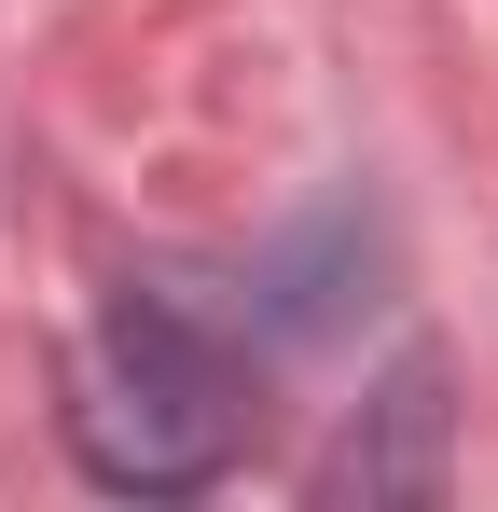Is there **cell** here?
<instances>
[{
	"mask_svg": "<svg viewBox=\"0 0 498 512\" xmlns=\"http://www.w3.org/2000/svg\"><path fill=\"white\" fill-rule=\"evenodd\" d=\"M319 485L332 499H429V485H443V360H402V374H388L374 429L332 443Z\"/></svg>",
	"mask_w": 498,
	"mask_h": 512,
	"instance_id": "obj_2",
	"label": "cell"
},
{
	"mask_svg": "<svg viewBox=\"0 0 498 512\" xmlns=\"http://www.w3.org/2000/svg\"><path fill=\"white\" fill-rule=\"evenodd\" d=\"M70 443L97 485H139V499H194L222 485L249 443V346L208 333L180 291H125L97 319V374L70 402Z\"/></svg>",
	"mask_w": 498,
	"mask_h": 512,
	"instance_id": "obj_1",
	"label": "cell"
}]
</instances>
